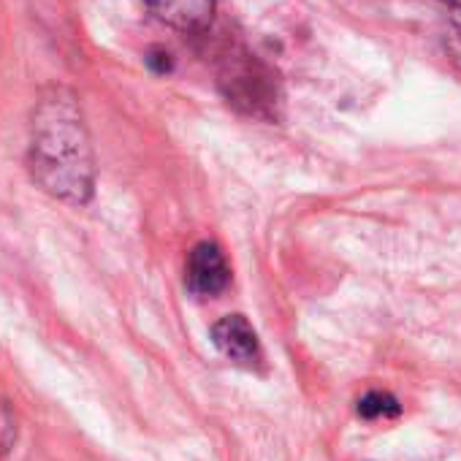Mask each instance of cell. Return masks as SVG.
Listing matches in <instances>:
<instances>
[{"instance_id":"6da1fadb","label":"cell","mask_w":461,"mask_h":461,"mask_svg":"<svg viewBox=\"0 0 461 461\" xmlns=\"http://www.w3.org/2000/svg\"><path fill=\"white\" fill-rule=\"evenodd\" d=\"M28 168L50 195L85 203L95 185V158L82 106L68 87H50L33 112Z\"/></svg>"},{"instance_id":"7a4b0ae2","label":"cell","mask_w":461,"mask_h":461,"mask_svg":"<svg viewBox=\"0 0 461 461\" xmlns=\"http://www.w3.org/2000/svg\"><path fill=\"white\" fill-rule=\"evenodd\" d=\"M217 85L228 106L248 117L275 120L280 106V85L272 68H267L250 52H230L220 63Z\"/></svg>"},{"instance_id":"3957f363","label":"cell","mask_w":461,"mask_h":461,"mask_svg":"<svg viewBox=\"0 0 461 461\" xmlns=\"http://www.w3.org/2000/svg\"><path fill=\"white\" fill-rule=\"evenodd\" d=\"M228 280H230V269H228L220 248L214 242L195 245L187 258V269H185V283H187L190 294H195L201 299H212L220 291H225Z\"/></svg>"},{"instance_id":"277c9868","label":"cell","mask_w":461,"mask_h":461,"mask_svg":"<svg viewBox=\"0 0 461 461\" xmlns=\"http://www.w3.org/2000/svg\"><path fill=\"white\" fill-rule=\"evenodd\" d=\"M212 342L217 345V350L222 356H228L237 364H258L261 361V345H258V334L256 329L248 323V318L242 315H228L222 321H217L212 326Z\"/></svg>"},{"instance_id":"5b68a950","label":"cell","mask_w":461,"mask_h":461,"mask_svg":"<svg viewBox=\"0 0 461 461\" xmlns=\"http://www.w3.org/2000/svg\"><path fill=\"white\" fill-rule=\"evenodd\" d=\"M144 6L182 33H203L214 17V0H144Z\"/></svg>"},{"instance_id":"8992f818","label":"cell","mask_w":461,"mask_h":461,"mask_svg":"<svg viewBox=\"0 0 461 461\" xmlns=\"http://www.w3.org/2000/svg\"><path fill=\"white\" fill-rule=\"evenodd\" d=\"M402 412L399 402L385 393V391H369L366 396L358 399V415L366 418V420H375V418H396Z\"/></svg>"},{"instance_id":"52a82bcc","label":"cell","mask_w":461,"mask_h":461,"mask_svg":"<svg viewBox=\"0 0 461 461\" xmlns=\"http://www.w3.org/2000/svg\"><path fill=\"white\" fill-rule=\"evenodd\" d=\"M17 439V420L14 412L6 402H0V453L9 450L12 442Z\"/></svg>"},{"instance_id":"ba28073f","label":"cell","mask_w":461,"mask_h":461,"mask_svg":"<svg viewBox=\"0 0 461 461\" xmlns=\"http://www.w3.org/2000/svg\"><path fill=\"white\" fill-rule=\"evenodd\" d=\"M447 50L453 60L461 66V6H453L450 12V31H447Z\"/></svg>"},{"instance_id":"9c48e42d","label":"cell","mask_w":461,"mask_h":461,"mask_svg":"<svg viewBox=\"0 0 461 461\" xmlns=\"http://www.w3.org/2000/svg\"><path fill=\"white\" fill-rule=\"evenodd\" d=\"M147 66H149L155 74H168V71L174 68V63H171V55H168L166 50H160V47L149 50V55H147Z\"/></svg>"}]
</instances>
